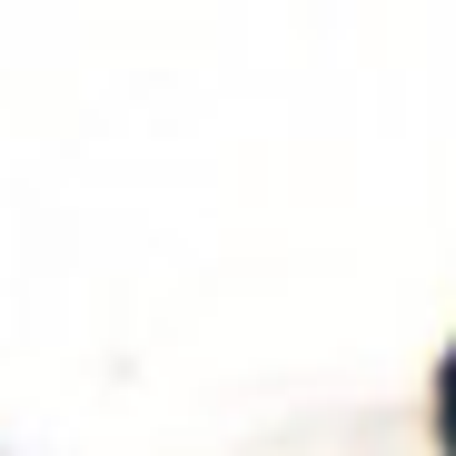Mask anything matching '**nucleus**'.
Listing matches in <instances>:
<instances>
[{"mask_svg":"<svg viewBox=\"0 0 456 456\" xmlns=\"http://www.w3.org/2000/svg\"><path fill=\"white\" fill-rule=\"evenodd\" d=\"M436 456H456V347L436 367Z\"/></svg>","mask_w":456,"mask_h":456,"instance_id":"f257e3e1","label":"nucleus"}]
</instances>
